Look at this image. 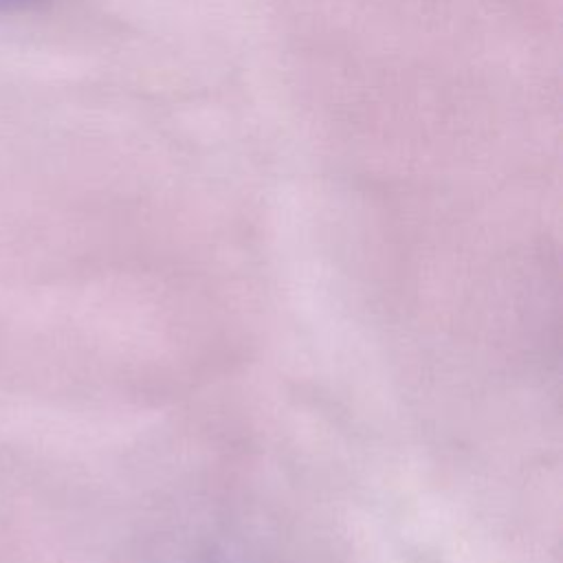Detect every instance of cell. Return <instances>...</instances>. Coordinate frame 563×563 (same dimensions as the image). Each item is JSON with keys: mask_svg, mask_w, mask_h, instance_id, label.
<instances>
[{"mask_svg": "<svg viewBox=\"0 0 563 563\" xmlns=\"http://www.w3.org/2000/svg\"><path fill=\"white\" fill-rule=\"evenodd\" d=\"M15 2H26V0H0V4H15Z\"/></svg>", "mask_w": 563, "mask_h": 563, "instance_id": "6da1fadb", "label": "cell"}]
</instances>
